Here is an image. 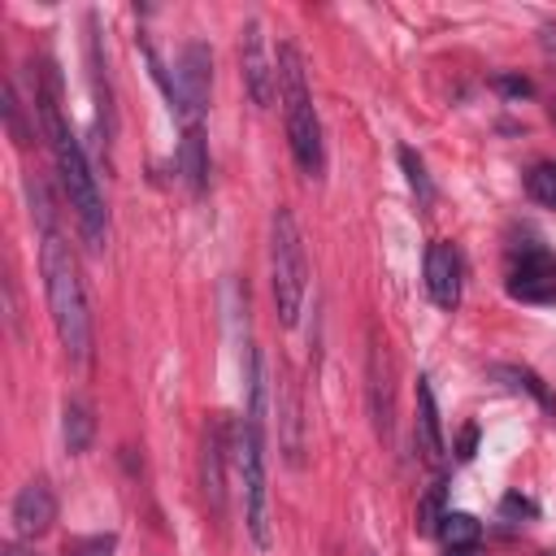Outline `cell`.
Wrapping results in <instances>:
<instances>
[{"instance_id":"cell-5","label":"cell","mask_w":556,"mask_h":556,"mask_svg":"<svg viewBox=\"0 0 556 556\" xmlns=\"http://www.w3.org/2000/svg\"><path fill=\"white\" fill-rule=\"evenodd\" d=\"M269 287H274V304H278V321L295 326L300 308H304V291H308V261H304V243H300V226L291 217V208H274L269 222Z\"/></svg>"},{"instance_id":"cell-6","label":"cell","mask_w":556,"mask_h":556,"mask_svg":"<svg viewBox=\"0 0 556 556\" xmlns=\"http://www.w3.org/2000/svg\"><path fill=\"white\" fill-rule=\"evenodd\" d=\"M208 87H213V52L208 43L191 39L178 56V70H174V96H169V109L187 122V126H200V113L208 109Z\"/></svg>"},{"instance_id":"cell-16","label":"cell","mask_w":556,"mask_h":556,"mask_svg":"<svg viewBox=\"0 0 556 556\" xmlns=\"http://www.w3.org/2000/svg\"><path fill=\"white\" fill-rule=\"evenodd\" d=\"M443 517H447V486H443V478H434L430 491L417 500V534L434 539L439 526H443Z\"/></svg>"},{"instance_id":"cell-14","label":"cell","mask_w":556,"mask_h":556,"mask_svg":"<svg viewBox=\"0 0 556 556\" xmlns=\"http://www.w3.org/2000/svg\"><path fill=\"white\" fill-rule=\"evenodd\" d=\"M178 169L187 178L191 191H204V178H208V152H204V130L200 126H187L182 130V143H178Z\"/></svg>"},{"instance_id":"cell-17","label":"cell","mask_w":556,"mask_h":556,"mask_svg":"<svg viewBox=\"0 0 556 556\" xmlns=\"http://www.w3.org/2000/svg\"><path fill=\"white\" fill-rule=\"evenodd\" d=\"M439 539L447 543V552H452V547H478L482 521H478L473 513H452V508H447V517H443V526H439Z\"/></svg>"},{"instance_id":"cell-13","label":"cell","mask_w":556,"mask_h":556,"mask_svg":"<svg viewBox=\"0 0 556 556\" xmlns=\"http://www.w3.org/2000/svg\"><path fill=\"white\" fill-rule=\"evenodd\" d=\"M417 447L430 465L443 460V426H439V404L426 378H417Z\"/></svg>"},{"instance_id":"cell-20","label":"cell","mask_w":556,"mask_h":556,"mask_svg":"<svg viewBox=\"0 0 556 556\" xmlns=\"http://www.w3.org/2000/svg\"><path fill=\"white\" fill-rule=\"evenodd\" d=\"M526 191L539 200V204H552L556 208V161H543L526 174Z\"/></svg>"},{"instance_id":"cell-1","label":"cell","mask_w":556,"mask_h":556,"mask_svg":"<svg viewBox=\"0 0 556 556\" xmlns=\"http://www.w3.org/2000/svg\"><path fill=\"white\" fill-rule=\"evenodd\" d=\"M35 109L43 117V135L52 143V156H56V174H61V187H65V200L78 217V230L87 239L91 252L104 248L109 239V213H104V200H100V187H96V174L83 156V143L74 139L70 122L61 117V78H56V65L43 61L39 70V91H35Z\"/></svg>"},{"instance_id":"cell-22","label":"cell","mask_w":556,"mask_h":556,"mask_svg":"<svg viewBox=\"0 0 556 556\" xmlns=\"http://www.w3.org/2000/svg\"><path fill=\"white\" fill-rule=\"evenodd\" d=\"M500 513H504V517H534L539 508H534V500H526V495L508 491V495L500 500Z\"/></svg>"},{"instance_id":"cell-8","label":"cell","mask_w":556,"mask_h":556,"mask_svg":"<svg viewBox=\"0 0 556 556\" xmlns=\"http://www.w3.org/2000/svg\"><path fill=\"white\" fill-rule=\"evenodd\" d=\"M239 61H243V87H248L252 104L269 109V104H274V87H278V70L269 65L261 22H248V26H243V39H239Z\"/></svg>"},{"instance_id":"cell-9","label":"cell","mask_w":556,"mask_h":556,"mask_svg":"<svg viewBox=\"0 0 556 556\" xmlns=\"http://www.w3.org/2000/svg\"><path fill=\"white\" fill-rule=\"evenodd\" d=\"M56 521V495L43 478H30L17 495H13V534L22 543H35L39 534H48Z\"/></svg>"},{"instance_id":"cell-24","label":"cell","mask_w":556,"mask_h":556,"mask_svg":"<svg viewBox=\"0 0 556 556\" xmlns=\"http://www.w3.org/2000/svg\"><path fill=\"white\" fill-rule=\"evenodd\" d=\"M473 452H478V426L469 421V426L460 430V439H456V456H460V460H469Z\"/></svg>"},{"instance_id":"cell-7","label":"cell","mask_w":556,"mask_h":556,"mask_svg":"<svg viewBox=\"0 0 556 556\" xmlns=\"http://www.w3.org/2000/svg\"><path fill=\"white\" fill-rule=\"evenodd\" d=\"M508 295L521 304H556V252L521 248L508 265Z\"/></svg>"},{"instance_id":"cell-11","label":"cell","mask_w":556,"mask_h":556,"mask_svg":"<svg viewBox=\"0 0 556 556\" xmlns=\"http://www.w3.org/2000/svg\"><path fill=\"white\" fill-rule=\"evenodd\" d=\"M226 417L217 413L208 426H204V495H208V508L222 517L226 508Z\"/></svg>"},{"instance_id":"cell-3","label":"cell","mask_w":556,"mask_h":556,"mask_svg":"<svg viewBox=\"0 0 556 556\" xmlns=\"http://www.w3.org/2000/svg\"><path fill=\"white\" fill-rule=\"evenodd\" d=\"M39 265H43V291H48L56 339L70 352V361L83 365L87 352H91V317H87V295H83V278H78L74 252L56 230H43Z\"/></svg>"},{"instance_id":"cell-10","label":"cell","mask_w":556,"mask_h":556,"mask_svg":"<svg viewBox=\"0 0 556 556\" xmlns=\"http://www.w3.org/2000/svg\"><path fill=\"white\" fill-rule=\"evenodd\" d=\"M426 291L439 308H456L460 304V256L452 243H430L426 248Z\"/></svg>"},{"instance_id":"cell-27","label":"cell","mask_w":556,"mask_h":556,"mask_svg":"<svg viewBox=\"0 0 556 556\" xmlns=\"http://www.w3.org/2000/svg\"><path fill=\"white\" fill-rule=\"evenodd\" d=\"M369 556H374V552H369Z\"/></svg>"},{"instance_id":"cell-23","label":"cell","mask_w":556,"mask_h":556,"mask_svg":"<svg viewBox=\"0 0 556 556\" xmlns=\"http://www.w3.org/2000/svg\"><path fill=\"white\" fill-rule=\"evenodd\" d=\"M495 87H500L504 96H517V100H521V96H530V78H517V74H500V78H495Z\"/></svg>"},{"instance_id":"cell-25","label":"cell","mask_w":556,"mask_h":556,"mask_svg":"<svg viewBox=\"0 0 556 556\" xmlns=\"http://www.w3.org/2000/svg\"><path fill=\"white\" fill-rule=\"evenodd\" d=\"M4 556H35V552H30L22 539H13V543H4Z\"/></svg>"},{"instance_id":"cell-18","label":"cell","mask_w":556,"mask_h":556,"mask_svg":"<svg viewBox=\"0 0 556 556\" xmlns=\"http://www.w3.org/2000/svg\"><path fill=\"white\" fill-rule=\"evenodd\" d=\"M495 378H508L517 391H530V395L539 400V408H547V413L556 417V395L543 387V378H539L534 369H526V365H495Z\"/></svg>"},{"instance_id":"cell-21","label":"cell","mask_w":556,"mask_h":556,"mask_svg":"<svg viewBox=\"0 0 556 556\" xmlns=\"http://www.w3.org/2000/svg\"><path fill=\"white\" fill-rule=\"evenodd\" d=\"M113 552H117V534H83L61 547V556H113Z\"/></svg>"},{"instance_id":"cell-2","label":"cell","mask_w":556,"mask_h":556,"mask_svg":"<svg viewBox=\"0 0 556 556\" xmlns=\"http://www.w3.org/2000/svg\"><path fill=\"white\" fill-rule=\"evenodd\" d=\"M235 465L243 473V521L252 543L265 552L274 543L269 530V482H265V374H261V352H248V408L235 430Z\"/></svg>"},{"instance_id":"cell-4","label":"cell","mask_w":556,"mask_h":556,"mask_svg":"<svg viewBox=\"0 0 556 556\" xmlns=\"http://www.w3.org/2000/svg\"><path fill=\"white\" fill-rule=\"evenodd\" d=\"M274 65H278V96H282V117H287L291 156H295L300 174L317 178L321 165H326V152H321V122H317V109H313V96H308V78H304L300 48H295V43H282Z\"/></svg>"},{"instance_id":"cell-15","label":"cell","mask_w":556,"mask_h":556,"mask_svg":"<svg viewBox=\"0 0 556 556\" xmlns=\"http://www.w3.org/2000/svg\"><path fill=\"white\" fill-rule=\"evenodd\" d=\"M61 434H65V447L70 452H87L91 447V434H96V417L83 400H65V421H61Z\"/></svg>"},{"instance_id":"cell-12","label":"cell","mask_w":556,"mask_h":556,"mask_svg":"<svg viewBox=\"0 0 556 556\" xmlns=\"http://www.w3.org/2000/svg\"><path fill=\"white\" fill-rule=\"evenodd\" d=\"M369 413L382 439H391V361L387 348L369 343Z\"/></svg>"},{"instance_id":"cell-26","label":"cell","mask_w":556,"mask_h":556,"mask_svg":"<svg viewBox=\"0 0 556 556\" xmlns=\"http://www.w3.org/2000/svg\"><path fill=\"white\" fill-rule=\"evenodd\" d=\"M447 556H478V552H473V547H452Z\"/></svg>"},{"instance_id":"cell-19","label":"cell","mask_w":556,"mask_h":556,"mask_svg":"<svg viewBox=\"0 0 556 556\" xmlns=\"http://www.w3.org/2000/svg\"><path fill=\"white\" fill-rule=\"evenodd\" d=\"M400 165H404V178H408L417 204L430 208V204H434V182H430V174H426V161H421L413 148H400Z\"/></svg>"}]
</instances>
